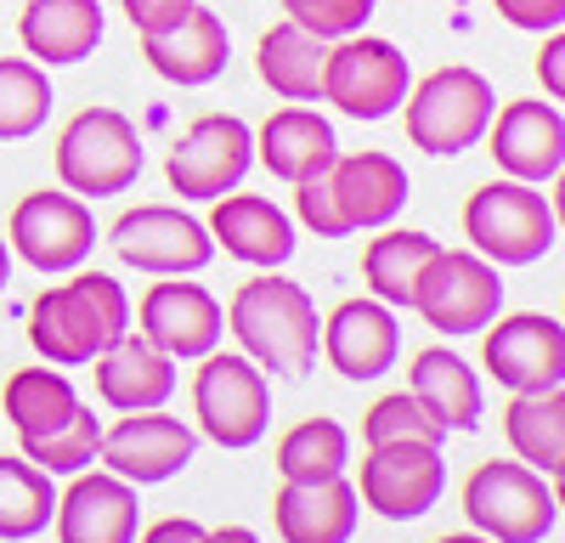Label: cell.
Masks as SVG:
<instances>
[{
	"mask_svg": "<svg viewBox=\"0 0 565 543\" xmlns=\"http://www.w3.org/2000/svg\"><path fill=\"white\" fill-rule=\"evenodd\" d=\"M52 114V79L29 57H0V142H23Z\"/></svg>",
	"mask_w": 565,
	"mask_h": 543,
	"instance_id": "836d02e7",
	"label": "cell"
},
{
	"mask_svg": "<svg viewBox=\"0 0 565 543\" xmlns=\"http://www.w3.org/2000/svg\"><path fill=\"white\" fill-rule=\"evenodd\" d=\"M295 215L311 226L317 238H351L345 221H340V204H334V188H328V164L311 170L306 181H295Z\"/></svg>",
	"mask_w": 565,
	"mask_h": 543,
	"instance_id": "74e56055",
	"label": "cell"
},
{
	"mask_svg": "<svg viewBox=\"0 0 565 543\" xmlns=\"http://www.w3.org/2000/svg\"><path fill=\"white\" fill-rule=\"evenodd\" d=\"M18 40L40 68L85 63L103 45V7L97 0H29L18 18Z\"/></svg>",
	"mask_w": 565,
	"mask_h": 543,
	"instance_id": "484cf974",
	"label": "cell"
},
{
	"mask_svg": "<svg viewBox=\"0 0 565 543\" xmlns=\"http://www.w3.org/2000/svg\"><path fill=\"white\" fill-rule=\"evenodd\" d=\"M7 238L34 272H79V260L97 244V221L74 193H23L12 204Z\"/></svg>",
	"mask_w": 565,
	"mask_h": 543,
	"instance_id": "5bb4252c",
	"label": "cell"
},
{
	"mask_svg": "<svg viewBox=\"0 0 565 543\" xmlns=\"http://www.w3.org/2000/svg\"><path fill=\"white\" fill-rule=\"evenodd\" d=\"M463 238L492 266H532L559 244V221L532 181H487L463 199Z\"/></svg>",
	"mask_w": 565,
	"mask_h": 543,
	"instance_id": "3957f363",
	"label": "cell"
},
{
	"mask_svg": "<svg viewBox=\"0 0 565 543\" xmlns=\"http://www.w3.org/2000/svg\"><path fill=\"white\" fill-rule=\"evenodd\" d=\"M204 537V526L199 521H186V515H164V521H153L148 532H141L136 543H199Z\"/></svg>",
	"mask_w": 565,
	"mask_h": 543,
	"instance_id": "b9f144b4",
	"label": "cell"
},
{
	"mask_svg": "<svg viewBox=\"0 0 565 543\" xmlns=\"http://www.w3.org/2000/svg\"><path fill=\"white\" fill-rule=\"evenodd\" d=\"M537 74H543V85H548V97L559 103V97H565V40H559V29H548V40H543Z\"/></svg>",
	"mask_w": 565,
	"mask_h": 543,
	"instance_id": "60d3db41",
	"label": "cell"
},
{
	"mask_svg": "<svg viewBox=\"0 0 565 543\" xmlns=\"http://www.w3.org/2000/svg\"><path fill=\"white\" fill-rule=\"evenodd\" d=\"M7 284H12V249L0 244V289H7Z\"/></svg>",
	"mask_w": 565,
	"mask_h": 543,
	"instance_id": "f6af8a7d",
	"label": "cell"
},
{
	"mask_svg": "<svg viewBox=\"0 0 565 543\" xmlns=\"http://www.w3.org/2000/svg\"><path fill=\"white\" fill-rule=\"evenodd\" d=\"M356 487V504H367L373 515L385 521H418L441 504L447 492V465H441V447H424V441H396V447H367L362 476Z\"/></svg>",
	"mask_w": 565,
	"mask_h": 543,
	"instance_id": "7c38bea8",
	"label": "cell"
},
{
	"mask_svg": "<svg viewBox=\"0 0 565 543\" xmlns=\"http://www.w3.org/2000/svg\"><path fill=\"white\" fill-rule=\"evenodd\" d=\"M322 356L334 362V374L345 380H380L396 369L402 356V329H396V311L385 300H340L334 311L322 317V334H317Z\"/></svg>",
	"mask_w": 565,
	"mask_h": 543,
	"instance_id": "e0dca14e",
	"label": "cell"
},
{
	"mask_svg": "<svg viewBox=\"0 0 565 543\" xmlns=\"http://www.w3.org/2000/svg\"><path fill=\"white\" fill-rule=\"evenodd\" d=\"M226 329L238 334L244 356L255 362L260 374H311L317 362V334H322V317L311 306V295L289 278H249L226 306Z\"/></svg>",
	"mask_w": 565,
	"mask_h": 543,
	"instance_id": "7a4b0ae2",
	"label": "cell"
},
{
	"mask_svg": "<svg viewBox=\"0 0 565 543\" xmlns=\"http://www.w3.org/2000/svg\"><path fill=\"white\" fill-rule=\"evenodd\" d=\"M52 510H57V487L40 465H29L23 453L7 459L0 453V537L7 543H23L34 532L52 526Z\"/></svg>",
	"mask_w": 565,
	"mask_h": 543,
	"instance_id": "1f68e13d",
	"label": "cell"
},
{
	"mask_svg": "<svg viewBox=\"0 0 565 543\" xmlns=\"http://www.w3.org/2000/svg\"><path fill=\"white\" fill-rule=\"evenodd\" d=\"M407 396L430 414L441 430H476L481 425V380L476 369L447 351V345H424L407 362Z\"/></svg>",
	"mask_w": 565,
	"mask_h": 543,
	"instance_id": "d4e9b609",
	"label": "cell"
},
{
	"mask_svg": "<svg viewBox=\"0 0 565 543\" xmlns=\"http://www.w3.org/2000/svg\"><path fill=\"white\" fill-rule=\"evenodd\" d=\"M141 57H148V68L170 85H210L221 79L226 57H232V40H226V23L204 7H193L181 23L159 29V34H141Z\"/></svg>",
	"mask_w": 565,
	"mask_h": 543,
	"instance_id": "603a6c76",
	"label": "cell"
},
{
	"mask_svg": "<svg viewBox=\"0 0 565 543\" xmlns=\"http://www.w3.org/2000/svg\"><path fill=\"white\" fill-rule=\"evenodd\" d=\"M0 407H7V419L23 436H45V430H57L74 419V407H79V391L68 385V374H45V369H18L7 380V391H0Z\"/></svg>",
	"mask_w": 565,
	"mask_h": 543,
	"instance_id": "4dcf8cb0",
	"label": "cell"
},
{
	"mask_svg": "<svg viewBox=\"0 0 565 543\" xmlns=\"http://www.w3.org/2000/svg\"><path fill=\"white\" fill-rule=\"evenodd\" d=\"M503 436L514 447V459L532 465L537 476H559L565 465V391H514L503 407Z\"/></svg>",
	"mask_w": 565,
	"mask_h": 543,
	"instance_id": "f1b7e54d",
	"label": "cell"
},
{
	"mask_svg": "<svg viewBox=\"0 0 565 543\" xmlns=\"http://www.w3.org/2000/svg\"><path fill=\"white\" fill-rule=\"evenodd\" d=\"M436 543H492V537H481V532H447V537H436Z\"/></svg>",
	"mask_w": 565,
	"mask_h": 543,
	"instance_id": "ee69618b",
	"label": "cell"
},
{
	"mask_svg": "<svg viewBox=\"0 0 565 543\" xmlns=\"http://www.w3.org/2000/svg\"><path fill=\"white\" fill-rule=\"evenodd\" d=\"M441 244L430 233H413V226H391V233L367 238L362 249V284L373 300L385 306H413V289H418V272L430 266Z\"/></svg>",
	"mask_w": 565,
	"mask_h": 543,
	"instance_id": "f546056e",
	"label": "cell"
},
{
	"mask_svg": "<svg viewBox=\"0 0 565 543\" xmlns=\"http://www.w3.org/2000/svg\"><path fill=\"white\" fill-rule=\"evenodd\" d=\"M487 153L514 181H554L565 164V119L554 103H503L487 119Z\"/></svg>",
	"mask_w": 565,
	"mask_h": 543,
	"instance_id": "ac0fdd59",
	"label": "cell"
},
{
	"mask_svg": "<svg viewBox=\"0 0 565 543\" xmlns=\"http://www.w3.org/2000/svg\"><path fill=\"white\" fill-rule=\"evenodd\" d=\"M328 188H334L345 233H367V226H391L396 210L407 204V170L391 153H334L328 159Z\"/></svg>",
	"mask_w": 565,
	"mask_h": 543,
	"instance_id": "44dd1931",
	"label": "cell"
},
{
	"mask_svg": "<svg viewBox=\"0 0 565 543\" xmlns=\"http://www.w3.org/2000/svg\"><path fill=\"white\" fill-rule=\"evenodd\" d=\"M199 362L204 369L193 374V414H199L204 436L232 447V453L255 447L266 436V425H271V385H266V374L244 351H210Z\"/></svg>",
	"mask_w": 565,
	"mask_h": 543,
	"instance_id": "52a82bcc",
	"label": "cell"
},
{
	"mask_svg": "<svg viewBox=\"0 0 565 543\" xmlns=\"http://www.w3.org/2000/svg\"><path fill=\"white\" fill-rule=\"evenodd\" d=\"M141 340H153L170 362H199L221 345L226 311L204 284H153L136 306Z\"/></svg>",
	"mask_w": 565,
	"mask_h": 543,
	"instance_id": "2e32d148",
	"label": "cell"
},
{
	"mask_svg": "<svg viewBox=\"0 0 565 543\" xmlns=\"http://www.w3.org/2000/svg\"><path fill=\"white\" fill-rule=\"evenodd\" d=\"M289 23L311 29L317 40H345L373 18V0H282Z\"/></svg>",
	"mask_w": 565,
	"mask_h": 543,
	"instance_id": "8d00e7d4",
	"label": "cell"
},
{
	"mask_svg": "<svg viewBox=\"0 0 565 543\" xmlns=\"http://www.w3.org/2000/svg\"><path fill=\"white\" fill-rule=\"evenodd\" d=\"M351 465V436L340 419H300L295 430H282L277 441V476L282 481H328V476H345Z\"/></svg>",
	"mask_w": 565,
	"mask_h": 543,
	"instance_id": "d6a6232c",
	"label": "cell"
},
{
	"mask_svg": "<svg viewBox=\"0 0 565 543\" xmlns=\"http://www.w3.org/2000/svg\"><path fill=\"white\" fill-rule=\"evenodd\" d=\"M125 329H130V300L108 272H79V278L34 295L29 306V345L57 369H85Z\"/></svg>",
	"mask_w": 565,
	"mask_h": 543,
	"instance_id": "6da1fadb",
	"label": "cell"
},
{
	"mask_svg": "<svg viewBox=\"0 0 565 543\" xmlns=\"http://www.w3.org/2000/svg\"><path fill=\"white\" fill-rule=\"evenodd\" d=\"M441 425L424 414V407L407 396V391H396V396H380L362 414V441L367 447H396V441H424V447H441Z\"/></svg>",
	"mask_w": 565,
	"mask_h": 543,
	"instance_id": "d590c367",
	"label": "cell"
},
{
	"mask_svg": "<svg viewBox=\"0 0 565 543\" xmlns=\"http://www.w3.org/2000/svg\"><path fill=\"white\" fill-rule=\"evenodd\" d=\"M402 108H407V142L413 148L436 153V159H458L463 148H476L487 136L498 97H492L487 74L452 63V68H436L418 85H407Z\"/></svg>",
	"mask_w": 565,
	"mask_h": 543,
	"instance_id": "277c9868",
	"label": "cell"
},
{
	"mask_svg": "<svg viewBox=\"0 0 565 543\" xmlns=\"http://www.w3.org/2000/svg\"><path fill=\"white\" fill-rule=\"evenodd\" d=\"M407 57L380 34H345L328 40V63H322V103H334L345 119H391L407 97Z\"/></svg>",
	"mask_w": 565,
	"mask_h": 543,
	"instance_id": "ba28073f",
	"label": "cell"
},
{
	"mask_svg": "<svg viewBox=\"0 0 565 543\" xmlns=\"http://www.w3.org/2000/svg\"><path fill=\"white\" fill-rule=\"evenodd\" d=\"M340 153L334 125L311 108H277L260 130H255V159L277 175V181H306L311 170H322L328 159Z\"/></svg>",
	"mask_w": 565,
	"mask_h": 543,
	"instance_id": "4316f807",
	"label": "cell"
},
{
	"mask_svg": "<svg viewBox=\"0 0 565 543\" xmlns=\"http://www.w3.org/2000/svg\"><path fill=\"white\" fill-rule=\"evenodd\" d=\"M108 244L119 249L125 266L153 272V278H181V272H204L215 260L210 226L193 221L175 204H136L114 221Z\"/></svg>",
	"mask_w": 565,
	"mask_h": 543,
	"instance_id": "8fae6325",
	"label": "cell"
},
{
	"mask_svg": "<svg viewBox=\"0 0 565 543\" xmlns=\"http://www.w3.org/2000/svg\"><path fill=\"white\" fill-rule=\"evenodd\" d=\"M498 18L514 23V29H532V34H548L565 23V0H492Z\"/></svg>",
	"mask_w": 565,
	"mask_h": 543,
	"instance_id": "f35d334b",
	"label": "cell"
},
{
	"mask_svg": "<svg viewBox=\"0 0 565 543\" xmlns=\"http://www.w3.org/2000/svg\"><path fill=\"white\" fill-rule=\"evenodd\" d=\"M97 447H103V419L79 402L68 425L45 430V436H23V459L40 465L45 476H79L97 465Z\"/></svg>",
	"mask_w": 565,
	"mask_h": 543,
	"instance_id": "e575fe53",
	"label": "cell"
},
{
	"mask_svg": "<svg viewBox=\"0 0 565 543\" xmlns=\"http://www.w3.org/2000/svg\"><path fill=\"white\" fill-rule=\"evenodd\" d=\"M199 543H260L249 526H215V532H204Z\"/></svg>",
	"mask_w": 565,
	"mask_h": 543,
	"instance_id": "7bdbcfd3",
	"label": "cell"
},
{
	"mask_svg": "<svg viewBox=\"0 0 565 543\" xmlns=\"http://www.w3.org/2000/svg\"><path fill=\"white\" fill-rule=\"evenodd\" d=\"M57 543H136V487L114 470H79L68 492H57Z\"/></svg>",
	"mask_w": 565,
	"mask_h": 543,
	"instance_id": "d6986e66",
	"label": "cell"
},
{
	"mask_svg": "<svg viewBox=\"0 0 565 543\" xmlns=\"http://www.w3.org/2000/svg\"><path fill=\"white\" fill-rule=\"evenodd\" d=\"M215 210H210V244L215 249H226L232 260H244V266H282L295 255V221L282 215L271 199H260V193H221V199H210Z\"/></svg>",
	"mask_w": 565,
	"mask_h": 543,
	"instance_id": "ffe728a7",
	"label": "cell"
},
{
	"mask_svg": "<svg viewBox=\"0 0 565 543\" xmlns=\"http://www.w3.org/2000/svg\"><path fill=\"white\" fill-rule=\"evenodd\" d=\"M119 7H125V18H130L136 34H159V29L181 23L186 12L199 7V0H119Z\"/></svg>",
	"mask_w": 565,
	"mask_h": 543,
	"instance_id": "ab89813d",
	"label": "cell"
},
{
	"mask_svg": "<svg viewBox=\"0 0 565 543\" xmlns=\"http://www.w3.org/2000/svg\"><path fill=\"white\" fill-rule=\"evenodd\" d=\"M141 175V136L119 108H79L57 136V181L74 199H114Z\"/></svg>",
	"mask_w": 565,
	"mask_h": 543,
	"instance_id": "8992f818",
	"label": "cell"
},
{
	"mask_svg": "<svg viewBox=\"0 0 565 543\" xmlns=\"http://www.w3.org/2000/svg\"><path fill=\"white\" fill-rule=\"evenodd\" d=\"M97 362V396L119 414H141V407H164L175 391V362L141 334H119L108 351L90 356Z\"/></svg>",
	"mask_w": 565,
	"mask_h": 543,
	"instance_id": "cb8c5ba5",
	"label": "cell"
},
{
	"mask_svg": "<svg viewBox=\"0 0 565 543\" xmlns=\"http://www.w3.org/2000/svg\"><path fill=\"white\" fill-rule=\"evenodd\" d=\"M249 164H255V130L238 114H199L175 136V148L164 159V181H170V193L210 204L238 188Z\"/></svg>",
	"mask_w": 565,
	"mask_h": 543,
	"instance_id": "30bf717a",
	"label": "cell"
},
{
	"mask_svg": "<svg viewBox=\"0 0 565 543\" xmlns=\"http://www.w3.org/2000/svg\"><path fill=\"white\" fill-rule=\"evenodd\" d=\"M413 311L430 323L436 334H481L492 317L503 311V284L498 266L481 260L476 249H436L430 266L418 272Z\"/></svg>",
	"mask_w": 565,
	"mask_h": 543,
	"instance_id": "9c48e42d",
	"label": "cell"
},
{
	"mask_svg": "<svg viewBox=\"0 0 565 543\" xmlns=\"http://www.w3.org/2000/svg\"><path fill=\"white\" fill-rule=\"evenodd\" d=\"M356 487L345 476L328 481H282L271 498V526L282 543H351L356 532Z\"/></svg>",
	"mask_w": 565,
	"mask_h": 543,
	"instance_id": "7402d4cb",
	"label": "cell"
},
{
	"mask_svg": "<svg viewBox=\"0 0 565 543\" xmlns=\"http://www.w3.org/2000/svg\"><path fill=\"white\" fill-rule=\"evenodd\" d=\"M322 63H328V40H317L300 23H271L260 34L255 74L266 91H277L282 103H322Z\"/></svg>",
	"mask_w": 565,
	"mask_h": 543,
	"instance_id": "83f0119b",
	"label": "cell"
},
{
	"mask_svg": "<svg viewBox=\"0 0 565 543\" xmlns=\"http://www.w3.org/2000/svg\"><path fill=\"white\" fill-rule=\"evenodd\" d=\"M463 521L492 543H543L559 521V498L532 465H476L463 481Z\"/></svg>",
	"mask_w": 565,
	"mask_h": 543,
	"instance_id": "5b68a950",
	"label": "cell"
},
{
	"mask_svg": "<svg viewBox=\"0 0 565 543\" xmlns=\"http://www.w3.org/2000/svg\"><path fill=\"white\" fill-rule=\"evenodd\" d=\"M481 334H487L481 362H487V374L503 391H548V385H565V329H559V317H543V311L503 317L498 311Z\"/></svg>",
	"mask_w": 565,
	"mask_h": 543,
	"instance_id": "4fadbf2b",
	"label": "cell"
},
{
	"mask_svg": "<svg viewBox=\"0 0 565 543\" xmlns=\"http://www.w3.org/2000/svg\"><path fill=\"white\" fill-rule=\"evenodd\" d=\"M193 447L199 441L181 419H170L164 407H141V414H125L114 430H103L97 465H108L130 487H153L193 465Z\"/></svg>",
	"mask_w": 565,
	"mask_h": 543,
	"instance_id": "9a60e30c",
	"label": "cell"
}]
</instances>
